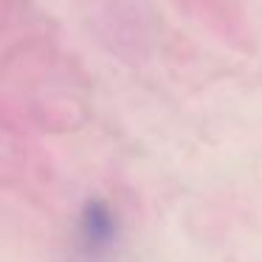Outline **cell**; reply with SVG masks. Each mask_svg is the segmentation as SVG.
Listing matches in <instances>:
<instances>
[{"instance_id":"6da1fadb","label":"cell","mask_w":262,"mask_h":262,"mask_svg":"<svg viewBox=\"0 0 262 262\" xmlns=\"http://www.w3.org/2000/svg\"><path fill=\"white\" fill-rule=\"evenodd\" d=\"M79 237L88 251H104L116 237V217L102 198H91L79 217Z\"/></svg>"}]
</instances>
